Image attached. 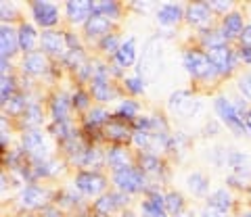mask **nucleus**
I'll return each instance as SVG.
<instances>
[{"label": "nucleus", "instance_id": "nucleus-1", "mask_svg": "<svg viewBox=\"0 0 251 217\" xmlns=\"http://www.w3.org/2000/svg\"><path fill=\"white\" fill-rule=\"evenodd\" d=\"M184 65H186V69H188V71H191L195 77H207L211 71H216V69L211 67L209 59L203 57L201 52H186Z\"/></svg>", "mask_w": 251, "mask_h": 217}, {"label": "nucleus", "instance_id": "nucleus-2", "mask_svg": "<svg viewBox=\"0 0 251 217\" xmlns=\"http://www.w3.org/2000/svg\"><path fill=\"white\" fill-rule=\"evenodd\" d=\"M115 184L120 186L122 190L126 192H134V190H140L143 188V175H140L138 172H134V169H120V172H115Z\"/></svg>", "mask_w": 251, "mask_h": 217}, {"label": "nucleus", "instance_id": "nucleus-3", "mask_svg": "<svg viewBox=\"0 0 251 217\" xmlns=\"http://www.w3.org/2000/svg\"><path fill=\"white\" fill-rule=\"evenodd\" d=\"M216 108H218V115L226 123H228V126H232L234 130L241 128V111H239V107H234L230 100H226V98L220 96L216 100Z\"/></svg>", "mask_w": 251, "mask_h": 217}, {"label": "nucleus", "instance_id": "nucleus-4", "mask_svg": "<svg viewBox=\"0 0 251 217\" xmlns=\"http://www.w3.org/2000/svg\"><path fill=\"white\" fill-rule=\"evenodd\" d=\"M75 184L86 195H99V192L105 188V180L97 174H80L75 177Z\"/></svg>", "mask_w": 251, "mask_h": 217}, {"label": "nucleus", "instance_id": "nucleus-5", "mask_svg": "<svg viewBox=\"0 0 251 217\" xmlns=\"http://www.w3.org/2000/svg\"><path fill=\"white\" fill-rule=\"evenodd\" d=\"M209 63L216 71H228L232 67V54L226 46H218V48H211L209 50Z\"/></svg>", "mask_w": 251, "mask_h": 217}, {"label": "nucleus", "instance_id": "nucleus-6", "mask_svg": "<svg viewBox=\"0 0 251 217\" xmlns=\"http://www.w3.org/2000/svg\"><path fill=\"white\" fill-rule=\"evenodd\" d=\"M31 9H34V17L36 21L40 23V25H52L54 21H57V9L50 4V2H34L31 4Z\"/></svg>", "mask_w": 251, "mask_h": 217}, {"label": "nucleus", "instance_id": "nucleus-7", "mask_svg": "<svg viewBox=\"0 0 251 217\" xmlns=\"http://www.w3.org/2000/svg\"><path fill=\"white\" fill-rule=\"evenodd\" d=\"M42 46L52 54H61V52H65V48H67L63 36L54 34V32H44L42 34Z\"/></svg>", "mask_w": 251, "mask_h": 217}, {"label": "nucleus", "instance_id": "nucleus-8", "mask_svg": "<svg viewBox=\"0 0 251 217\" xmlns=\"http://www.w3.org/2000/svg\"><path fill=\"white\" fill-rule=\"evenodd\" d=\"M92 9V2H82V0H77V2H67V15L69 19L80 23L88 17V13Z\"/></svg>", "mask_w": 251, "mask_h": 217}, {"label": "nucleus", "instance_id": "nucleus-9", "mask_svg": "<svg viewBox=\"0 0 251 217\" xmlns=\"http://www.w3.org/2000/svg\"><path fill=\"white\" fill-rule=\"evenodd\" d=\"M23 69L29 73H42L46 71V59L40 52H29L25 61H23Z\"/></svg>", "mask_w": 251, "mask_h": 217}, {"label": "nucleus", "instance_id": "nucleus-10", "mask_svg": "<svg viewBox=\"0 0 251 217\" xmlns=\"http://www.w3.org/2000/svg\"><path fill=\"white\" fill-rule=\"evenodd\" d=\"M17 44H19V38L15 36L13 29L2 27V32H0V46H2V57L4 59H6V54H13L15 52Z\"/></svg>", "mask_w": 251, "mask_h": 217}, {"label": "nucleus", "instance_id": "nucleus-11", "mask_svg": "<svg viewBox=\"0 0 251 217\" xmlns=\"http://www.w3.org/2000/svg\"><path fill=\"white\" fill-rule=\"evenodd\" d=\"M239 34H243V21H241V15L232 13V15H228V17L224 19V32H222V36L224 38H234Z\"/></svg>", "mask_w": 251, "mask_h": 217}, {"label": "nucleus", "instance_id": "nucleus-12", "mask_svg": "<svg viewBox=\"0 0 251 217\" xmlns=\"http://www.w3.org/2000/svg\"><path fill=\"white\" fill-rule=\"evenodd\" d=\"M107 29H109V21H107V17H103V15H92L88 19V23H86V32L90 36L105 34Z\"/></svg>", "mask_w": 251, "mask_h": 217}, {"label": "nucleus", "instance_id": "nucleus-13", "mask_svg": "<svg viewBox=\"0 0 251 217\" xmlns=\"http://www.w3.org/2000/svg\"><path fill=\"white\" fill-rule=\"evenodd\" d=\"M188 21L195 23V25H203V23L209 21V11L207 4H193L188 9Z\"/></svg>", "mask_w": 251, "mask_h": 217}, {"label": "nucleus", "instance_id": "nucleus-14", "mask_svg": "<svg viewBox=\"0 0 251 217\" xmlns=\"http://www.w3.org/2000/svg\"><path fill=\"white\" fill-rule=\"evenodd\" d=\"M117 63L122 67H128L134 63V40H128L126 44L120 46V50H117Z\"/></svg>", "mask_w": 251, "mask_h": 217}, {"label": "nucleus", "instance_id": "nucleus-15", "mask_svg": "<svg viewBox=\"0 0 251 217\" xmlns=\"http://www.w3.org/2000/svg\"><path fill=\"white\" fill-rule=\"evenodd\" d=\"M122 203V196H117V195H109V196H103V198H99L97 200V205H94V209H97V213L100 215H107V213H111L113 209Z\"/></svg>", "mask_w": 251, "mask_h": 217}, {"label": "nucleus", "instance_id": "nucleus-16", "mask_svg": "<svg viewBox=\"0 0 251 217\" xmlns=\"http://www.w3.org/2000/svg\"><path fill=\"white\" fill-rule=\"evenodd\" d=\"M92 94L97 96L99 100H109L111 98V90H109V86L103 80V71H99V75L92 80Z\"/></svg>", "mask_w": 251, "mask_h": 217}, {"label": "nucleus", "instance_id": "nucleus-17", "mask_svg": "<svg viewBox=\"0 0 251 217\" xmlns=\"http://www.w3.org/2000/svg\"><path fill=\"white\" fill-rule=\"evenodd\" d=\"M44 200V192L40 188H25L21 195V203L25 207H36Z\"/></svg>", "mask_w": 251, "mask_h": 217}, {"label": "nucleus", "instance_id": "nucleus-18", "mask_svg": "<svg viewBox=\"0 0 251 217\" xmlns=\"http://www.w3.org/2000/svg\"><path fill=\"white\" fill-rule=\"evenodd\" d=\"M19 44H21V48H25V50H31L36 46V32H34V27L31 25H21V29H19Z\"/></svg>", "mask_w": 251, "mask_h": 217}, {"label": "nucleus", "instance_id": "nucleus-19", "mask_svg": "<svg viewBox=\"0 0 251 217\" xmlns=\"http://www.w3.org/2000/svg\"><path fill=\"white\" fill-rule=\"evenodd\" d=\"M109 165H113L115 172L128 169V154H126L122 149H113L111 152H109Z\"/></svg>", "mask_w": 251, "mask_h": 217}, {"label": "nucleus", "instance_id": "nucleus-20", "mask_svg": "<svg viewBox=\"0 0 251 217\" xmlns=\"http://www.w3.org/2000/svg\"><path fill=\"white\" fill-rule=\"evenodd\" d=\"M157 19L161 23H176L180 19V9L174 4H166L159 13H157Z\"/></svg>", "mask_w": 251, "mask_h": 217}, {"label": "nucleus", "instance_id": "nucleus-21", "mask_svg": "<svg viewBox=\"0 0 251 217\" xmlns=\"http://www.w3.org/2000/svg\"><path fill=\"white\" fill-rule=\"evenodd\" d=\"M67 111H69V100L65 96H57L52 100V115H54V119L63 121L67 117Z\"/></svg>", "mask_w": 251, "mask_h": 217}, {"label": "nucleus", "instance_id": "nucleus-22", "mask_svg": "<svg viewBox=\"0 0 251 217\" xmlns=\"http://www.w3.org/2000/svg\"><path fill=\"white\" fill-rule=\"evenodd\" d=\"M209 205L214 209H220V211H226V209L230 207V196L226 190H218L214 196L209 198Z\"/></svg>", "mask_w": 251, "mask_h": 217}, {"label": "nucleus", "instance_id": "nucleus-23", "mask_svg": "<svg viewBox=\"0 0 251 217\" xmlns=\"http://www.w3.org/2000/svg\"><path fill=\"white\" fill-rule=\"evenodd\" d=\"M23 142H25V149H29V151L40 149V146H42V136H40V131H34V130L25 131V134H23Z\"/></svg>", "mask_w": 251, "mask_h": 217}, {"label": "nucleus", "instance_id": "nucleus-24", "mask_svg": "<svg viewBox=\"0 0 251 217\" xmlns=\"http://www.w3.org/2000/svg\"><path fill=\"white\" fill-rule=\"evenodd\" d=\"M105 131H107L109 138H113V140H126V138H128V130L124 126H120V123H109Z\"/></svg>", "mask_w": 251, "mask_h": 217}, {"label": "nucleus", "instance_id": "nucleus-25", "mask_svg": "<svg viewBox=\"0 0 251 217\" xmlns=\"http://www.w3.org/2000/svg\"><path fill=\"white\" fill-rule=\"evenodd\" d=\"M143 211H145L147 217H168L166 211H163V207L155 205L153 200H147V203L143 205Z\"/></svg>", "mask_w": 251, "mask_h": 217}, {"label": "nucleus", "instance_id": "nucleus-26", "mask_svg": "<svg viewBox=\"0 0 251 217\" xmlns=\"http://www.w3.org/2000/svg\"><path fill=\"white\" fill-rule=\"evenodd\" d=\"M92 9L97 11V15H105L107 13H111V15H115L117 13V4L115 2H97V4H92Z\"/></svg>", "mask_w": 251, "mask_h": 217}, {"label": "nucleus", "instance_id": "nucleus-27", "mask_svg": "<svg viewBox=\"0 0 251 217\" xmlns=\"http://www.w3.org/2000/svg\"><path fill=\"white\" fill-rule=\"evenodd\" d=\"M166 207L170 213H178L180 209H182V198H180V195H170L166 196Z\"/></svg>", "mask_w": 251, "mask_h": 217}, {"label": "nucleus", "instance_id": "nucleus-28", "mask_svg": "<svg viewBox=\"0 0 251 217\" xmlns=\"http://www.w3.org/2000/svg\"><path fill=\"white\" fill-rule=\"evenodd\" d=\"M188 186H191V190H195V192L205 190V182H203V177H201L199 174L191 175V180H188Z\"/></svg>", "mask_w": 251, "mask_h": 217}, {"label": "nucleus", "instance_id": "nucleus-29", "mask_svg": "<svg viewBox=\"0 0 251 217\" xmlns=\"http://www.w3.org/2000/svg\"><path fill=\"white\" fill-rule=\"evenodd\" d=\"M239 88H241V92H243V94H245L247 98H251V73L241 77V80H239Z\"/></svg>", "mask_w": 251, "mask_h": 217}, {"label": "nucleus", "instance_id": "nucleus-30", "mask_svg": "<svg viewBox=\"0 0 251 217\" xmlns=\"http://www.w3.org/2000/svg\"><path fill=\"white\" fill-rule=\"evenodd\" d=\"M134 142L138 146H151V136H149V131H136V134H134Z\"/></svg>", "mask_w": 251, "mask_h": 217}, {"label": "nucleus", "instance_id": "nucleus-31", "mask_svg": "<svg viewBox=\"0 0 251 217\" xmlns=\"http://www.w3.org/2000/svg\"><path fill=\"white\" fill-rule=\"evenodd\" d=\"M134 113H136V105L134 103H122L120 115H124V117H132Z\"/></svg>", "mask_w": 251, "mask_h": 217}, {"label": "nucleus", "instance_id": "nucleus-32", "mask_svg": "<svg viewBox=\"0 0 251 217\" xmlns=\"http://www.w3.org/2000/svg\"><path fill=\"white\" fill-rule=\"evenodd\" d=\"M105 111H100V108H94V111L88 115V123H99V121H103L105 119Z\"/></svg>", "mask_w": 251, "mask_h": 217}, {"label": "nucleus", "instance_id": "nucleus-33", "mask_svg": "<svg viewBox=\"0 0 251 217\" xmlns=\"http://www.w3.org/2000/svg\"><path fill=\"white\" fill-rule=\"evenodd\" d=\"M25 115H27V117H25L27 123H36L38 119H40V113H38V108H36V107H29L27 111H25Z\"/></svg>", "mask_w": 251, "mask_h": 217}, {"label": "nucleus", "instance_id": "nucleus-34", "mask_svg": "<svg viewBox=\"0 0 251 217\" xmlns=\"http://www.w3.org/2000/svg\"><path fill=\"white\" fill-rule=\"evenodd\" d=\"M103 48H105V50H109V52H113V50H120V48H117V38H113V36L105 38V42H103Z\"/></svg>", "mask_w": 251, "mask_h": 217}, {"label": "nucleus", "instance_id": "nucleus-35", "mask_svg": "<svg viewBox=\"0 0 251 217\" xmlns=\"http://www.w3.org/2000/svg\"><path fill=\"white\" fill-rule=\"evenodd\" d=\"M11 90H13V84H11V80H2V100L6 103V100H9V96H11Z\"/></svg>", "mask_w": 251, "mask_h": 217}, {"label": "nucleus", "instance_id": "nucleus-36", "mask_svg": "<svg viewBox=\"0 0 251 217\" xmlns=\"http://www.w3.org/2000/svg\"><path fill=\"white\" fill-rule=\"evenodd\" d=\"M143 169H147V172H155V169H157V161L153 157H143Z\"/></svg>", "mask_w": 251, "mask_h": 217}, {"label": "nucleus", "instance_id": "nucleus-37", "mask_svg": "<svg viewBox=\"0 0 251 217\" xmlns=\"http://www.w3.org/2000/svg\"><path fill=\"white\" fill-rule=\"evenodd\" d=\"M241 38H243V46H247V48H251V25L243 29Z\"/></svg>", "mask_w": 251, "mask_h": 217}, {"label": "nucleus", "instance_id": "nucleus-38", "mask_svg": "<svg viewBox=\"0 0 251 217\" xmlns=\"http://www.w3.org/2000/svg\"><path fill=\"white\" fill-rule=\"evenodd\" d=\"M86 163H88V165H90V163L99 165V163H100V154H99L97 151H90L88 154H86Z\"/></svg>", "mask_w": 251, "mask_h": 217}, {"label": "nucleus", "instance_id": "nucleus-39", "mask_svg": "<svg viewBox=\"0 0 251 217\" xmlns=\"http://www.w3.org/2000/svg\"><path fill=\"white\" fill-rule=\"evenodd\" d=\"M67 61H69V65H77V63L82 61V52H80V50H74V52L67 57Z\"/></svg>", "mask_w": 251, "mask_h": 217}, {"label": "nucleus", "instance_id": "nucleus-40", "mask_svg": "<svg viewBox=\"0 0 251 217\" xmlns=\"http://www.w3.org/2000/svg\"><path fill=\"white\" fill-rule=\"evenodd\" d=\"M128 86H130V90H134V92H140V90H143V84H140V80H136V77L128 80Z\"/></svg>", "mask_w": 251, "mask_h": 217}, {"label": "nucleus", "instance_id": "nucleus-41", "mask_svg": "<svg viewBox=\"0 0 251 217\" xmlns=\"http://www.w3.org/2000/svg\"><path fill=\"white\" fill-rule=\"evenodd\" d=\"M203 217H224V211H220V209H207L205 213H203Z\"/></svg>", "mask_w": 251, "mask_h": 217}, {"label": "nucleus", "instance_id": "nucleus-42", "mask_svg": "<svg viewBox=\"0 0 251 217\" xmlns=\"http://www.w3.org/2000/svg\"><path fill=\"white\" fill-rule=\"evenodd\" d=\"M243 59H245L247 61V63H251V48H247V46H245V48H243Z\"/></svg>", "mask_w": 251, "mask_h": 217}, {"label": "nucleus", "instance_id": "nucleus-43", "mask_svg": "<svg viewBox=\"0 0 251 217\" xmlns=\"http://www.w3.org/2000/svg\"><path fill=\"white\" fill-rule=\"evenodd\" d=\"M211 6H216V9H220V11H226L230 6V2H214Z\"/></svg>", "mask_w": 251, "mask_h": 217}, {"label": "nucleus", "instance_id": "nucleus-44", "mask_svg": "<svg viewBox=\"0 0 251 217\" xmlns=\"http://www.w3.org/2000/svg\"><path fill=\"white\" fill-rule=\"evenodd\" d=\"M75 98H77V100H75L77 107H84V105H86V96H84V94H77Z\"/></svg>", "mask_w": 251, "mask_h": 217}, {"label": "nucleus", "instance_id": "nucleus-45", "mask_svg": "<svg viewBox=\"0 0 251 217\" xmlns=\"http://www.w3.org/2000/svg\"><path fill=\"white\" fill-rule=\"evenodd\" d=\"M245 126H247V130L251 131V111L247 113V117H245Z\"/></svg>", "mask_w": 251, "mask_h": 217}, {"label": "nucleus", "instance_id": "nucleus-46", "mask_svg": "<svg viewBox=\"0 0 251 217\" xmlns=\"http://www.w3.org/2000/svg\"><path fill=\"white\" fill-rule=\"evenodd\" d=\"M247 217H251V213H249V215H247Z\"/></svg>", "mask_w": 251, "mask_h": 217}]
</instances>
